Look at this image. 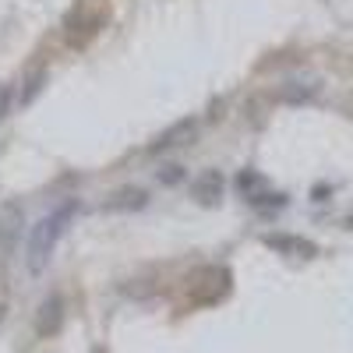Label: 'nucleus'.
Here are the masks:
<instances>
[{"instance_id":"6","label":"nucleus","mask_w":353,"mask_h":353,"mask_svg":"<svg viewBox=\"0 0 353 353\" xmlns=\"http://www.w3.org/2000/svg\"><path fill=\"white\" fill-rule=\"evenodd\" d=\"M61 321H64V301L61 297L43 301V307L36 311V332L39 336H53L57 329H61Z\"/></svg>"},{"instance_id":"2","label":"nucleus","mask_w":353,"mask_h":353,"mask_svg":"<svg viewBox=\"0 0 353 353\" xmlns=\"http://www.w3.org/2000/svg\"><path fill=\"white\" fill-rule=\"evenodd\" d=\"M110 18L106 0H74V8L64 18V39L71 46H85L88 39H96V32Z\"/></svg>"},{"instance_id":"4","label":"nucleus","mask_w":353,"mask_h":353,"mask_svg":"<svg viewBox=\"0 0 353 353\" xmlns=\"http://www.w3.org/2000/svg\"><path fill=\"white\" fill-rule=\"evenodd\" d=\"M21 233H25V212H21V205L8 201V205H0V251H14L18 241H21Z\"/></svg>"},{"instance_id":"9","label":"nucleus","mask_w":353,"mask_h":353,"mask_svg":"<svg viewBox=\"0 0 353 353\" xmlns=\"http://www.w3.org/2000/svg\"><path fill=\"white\" fill-rule=\"evenodd\" d=\"M265 244L276 248V251H301V258H311L314 248L307 241H297V237H265Z\"/></svg>"},{"instance_id":"10","label":"nucleus","mask_w":353,"mask_h":353,"mask_svg":"<svg viewBox=\"0 0 353 353\" xmlns=\"http://www.w3.org/2000/svg\"><path fill=\"white\" fill-rule=\"evenodd\" d=\"M159 181H163V184H176V181H184V170H181V166H163Z\"/></svg>"},{"instance_id":"7","label":"nucleus","mask_w":353,"mask_h":353,"mask_svg":"<svg viewBox=\"0 0 353 353\" xmlns=\"http://www.w3.org/2000/svg\"><path fill=\"white\" fill-rule=\"evenodd\" d=\"M194 198H198L201 205H216V201L223 198V176H219L216 170L201 173L198 181H194Z\"/></svg>"},{"instance_id":"1","label":"nucleus","mask_w":353,"mask_h":353,"mask_svg":"<svg viewBox=\"0 0 353 353\" xmlns=\"http://www.w3.org/2000/svg\"><path fill=\"white\" fill-rule=\"evenodd\" d=\"M71 216H74V201L61 205V209H53L50 216H43L32 226V233H28V269H32V272L46 269V261H50L57 241H61V233L68 230Z\"/></svg>"},{"instance_id":"5","label":"nucleus","mask_w":353,"mask_h":353,"mask_svg":"<svg viewBox=\"0 0 353 353\" xmlns=\"http://www.w3.org/2000/svg\"><path fill=\"white\" fill-rule=\"evenodd\" d=\"M145 205H149V191L128 184V188H117V191L110 194L106 209H110V212H138V209H145Z\"/></svg>"},{"instance_id":"8","label":"nucleus","mask_w":353,"mask_h":353,"mask_svg":"<svg viewBox=\"0 0 353 353\" xmlns=\"http://www.w3.org/2000/svg\"><path fill=\"white\" fill-rule=\"evenodd\" d=\"M318 92V81H286V88H283V99L286 103H304V99H311Z\"/></svg>"},{"instance_id":"3","label":"nucleus","mask_w":353,"mask_h":353,"mask_svg":"<svg viewBox=\"0 0 353 353\" xmlns=\"http://www.w3.org/2000/svg\"><path fill=\"white\" fill-rule=\"evenodd\" d=\"M198 131H201V121L198 117H184V121H176L173 128H166L156 141H152V156H159V152H173V149H188V145L198 138Z\"/></svg>"}]
</instances>
